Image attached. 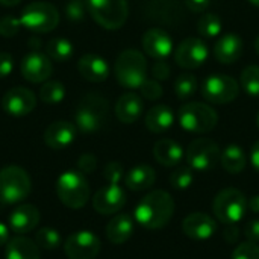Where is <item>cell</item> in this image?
I'll list each match as a JSON object with an SVG mask.
<instances>
[{
  "instance_id": "6",
  "label": "cell",
  "mask_w": 259,
  "mask_h": 259,
  "mask_svg": "<svg viewBox=\"0 0 259 259\" xmlns=\"http://www.w3.org/2000/svg\"><path fill=\"white\" fill-rule=\"evenodd\" d=\"M178 117L182 129L190 134L211 132L219 123V115L215 109L203 102H188L182 105Z\"/></svg>"
},
{
  "instance_id": "34",
  "label": "cell",
  "mask_w": 259,
  "mask_h": 259,
  "mask_svg": "<svg viewBox=\"0 0 259 259\" xmlns=\"http://www.w3.org/2000/svg\"><path fill=\"white\" fill-rule=\"evenodd\" d=\"M240 83L246 94L250 97H259V65H249L243 70Z\"/></svg>"
},
{
  "instance_id": "30",
  "label": "cell",
  "mask_w": 259,
  "mask_h": 259,
  "mask_svg": "<svg viewBox=\"0 0 259 259\" xmlns=\"http://www.w3.org/2000/svg\"><path fill=\"white\" fill-rule=\"evenodd\" d=\"M73 44L71 41H68L67 38L62 36H55L52 39H49L47 46H46V55L56 62H67L71 59L73 56Z\"/></svg>"
},
{
  "instance_id": "4",
  "label": "cell",
  "mask_w": 259,
  "mask_h": 259,
  "mask_svg": "<svg viewBox=\"0 0 259 259\" xmlns=\"http://www.w3.org/2000/svg\"><path fill=\"white\" fill-rule=\"evenodd\" d=\"M30 191L32 181L24 168L18 165H8L0 170V203H20L30 194Z\"/></svg>"
},
{
  "instance_id": "53",
  "label": "cell",
  "mask_w": 259,
  "mask_h": 259,
  "mask_svg": "<svg viewBox=\"0 0 259 259\" xmlns=\"http://www.w3.org/2000/svg\"><path fill=\"white\" fill-rule=\"evenodd\" d=\"M249 2H250L252 5H255V6H258L259 8V0H249Z\"/></svg>"
},
{
  "instance_id": "19",
  "label": "cell",
  "mask_w": 259,
  "mask_h": 259,
  "mask_svg": "<svg viewBox=\"0 0 259 259\" xmlns=\"http://www.w3.org/2000/svg\"><path fill=\"white\" fill-rule=\"evenodd\" d=\"M39 211L36 206L30 203H23L17 206L8 217V226L12 232L18 235H24L32 232L39 223Z\"/></svg>"
},
{
  "instance_id": "28",
  "label": "cell",
  "mask_w": 259,
  "mask_h": 259,
  "mask_svg": "<svg viewBox=\"0 0 259 259\" xmlns=\"http://www.w3.org/2000/svg\"><path fill=\"white\" fill-rule=\"evenodd\" d=\"M156 181V173L150 165L140 164L131 168L124 178V184L131 191H144L149 190Z\"/></svg>"
},
{
  "instance_id": "14",
  "label": "cell",
  "mask_w": 259,
  "mask_h": 259,
  "mask_svg": "<svg viewBox=\"0 0 259 259\" xmlns=\"http://www.w3.org/2000/svg\"><path fill=\"white\" fill-rule=\"evenodd\" d=\"M36 106L35 94L26 87H14L2 97V109L12 117H24Z\"/></svg>"
},
{
  "instance_id": "15",
  "label": "cell",
  "mask_w": 259,
  "mask_h": 259,
  "mask_svg": "<svg viewBox=\"0 0 259 259\" xmlns=\"http://www.w3.org/2000/svg\"><path fill=\"white\" fill-rule=\"evenodd\" d=\"M21 76L30 83H44L53 73V65L50 58L46 53L38 50L29 52L20 65Z\"/></svg>"
},
{
  "instance_id": "25",
  "label": "cell",
  "mask_w": 259,
  "mask_h": 259,
  "mask_svg": "<svg viewBox=\"0 0 259 259\" xmlns=\"http://www.w3.org/2000/svg\"><path fill=\"white\" fill-rule=\"evenodd\" d=\"M153 156H155V159L161 165H164V167H175V165H178L182 161L184 149L181 147L179 143H176L173 140H168V138H164V140H159L155 144Z\"/></svg>"
},
{
  "instance_id": "23",
  "label": "cell",
  "mask_w": 259,
  "mask_h": 259,
  "mask_svg": "<svg viewBox=\"0 0 259 259\" xmlns=\"http://www.w3.org/2000/svg\"><path fill=\"white\" fill-rule=\"evenodd\" d=\"M143 114V100L135 93H126L115 103V115L124 124L135 123Z\"/></svg>"
},
{
  "instance_id": "43",
  "label": "cell",
  "mask_w": 259,
  "mask_h": 259,
  "mask_svg": "<svg viewBox=\"0 0 259 259\" xmlns=\"http://www.w3.org/2000/svg\"><path fill=\"white\" fill-rule=\"evenodd\" d=\"M96 167H97V159H96V156L91 155V153L82 155V156L79 158V161H77V168H79V171L83 173V175L93 173V171L96 170Z\"/></svg>"
},
{
  "instance_id": "37",
  "label": "cell",
  "mask_w": 259,
  "mask_h": 259,
  "mask_svg": "<svg viewBox=\"0 0 259 259\" xmlns=\"http://www.w3.org/2000/svg\"><path fill=\"white\" fill-rule=\"evenodd\" d=\"M193 184V173H191V168L190 167H182V168H178L171 173L170 176V185L179 191H184V190H188Z\"/></svg>"
},
{
  "instance_id": "2",
  "label": "cell",
  "mask_w": 259,
  "mask_h": 259,
  "mask_svg": "<svg viewBox=\"0 0 259 259\" xmlns=\"http://www.w3.org/2000/svg\"><path fill=\"white\" fill-rule=\"evenodd\" d=\"M109 117V103L100 94L91 93L85 96L74 114V123L79 132L94 134L100 131Z\"/></svg>"
},
{
  "instance_id": "33",
  "label": "cell",
  "mask_w": 259,
  "mask_h": 259,
  "mask_svg": "<svg viewBox=\"0 0 259 259\" xmlns=\"http://www.w3.org/2000/svg\"><path fill=\"white\" fill-rule=\"evenodd\" d=\"M65 97V88H64V83L62 82H58V80H47L41 85L39 88V99L44 102V103H50V105H55V103H59L62 102Z\"/></svg>"
},
{
  "instance_id": "47",
  "label": "cell",
  "mask_w": 259,
  "mask_h": 259,
  "mask_svg": "<svg viewBox=\"0 0 259 259\" xmlns=\"http://www.w3.org/2000/svg\"><path fill=\"white\" fill-rule=\"evenodd\" d=\"M223 235H225V240L232 244L238 240V228L235 225H226Z\"/></svg>"
},
{
  "instance_id": "50",
  "label": "cell",
  "mask_w": 259,
  "mask_h": 259,
  "mask_svg": "<svg viewBox=\"0 0 259 259\" xmlns=\"http://www.w3.org/2000/svg\"><path fill=\"white\" fill-rule=\"evenodd\" d=\"M247 208L255 212V214H259V196H253L252 199H249L247 202Z\"/></svg>"
},
{
  "instance_id": "7",
  "label": "cell",
  "mask_w": 259,
  "mask_h": 259,
  "mask_svg": "<svg viewBox=\"0 0 259 259\" xmlns=\"http://www.w3.org/2000/svg\"><path fill=\"white\" fill-rule=\"evenodd\" d=\"M88 14L103 29L117 30L129 17L127 0H87Z\"/></svg>"
},
{
  "instance_id": "46",
  "label": "cell",
  "mask_w": 259,
  "mask_h": 259,
  "mask_svg": "<svg viewBox=\"0 0 259 259\" xmlns=\"http://www.w3.org/2000/svg\"><path fill=\"white\" fill-rule=\"evenodd\" d=\"M185 5L191 12L199 14V12H205L209 8L211 0H185Z\"/></svg>"
},
{
  "instance_id": "8",
  "label": "cell",
  "mask_w": 259,
  "mask_h": 259,
  "mask_svg": "<svg viewBox=\"0 0 259 259\" xmlns=\"http://www.w3.org/2000/svg\"><path fill=\"white\" fill-rule=\"evenodd\" d=\"M20 23L35 33H47L59 24V12L49 2H32L24 6Z\"/></svg>"
},
{
  "instance_id": "36",
  "label": "cell",
  "mask_w": 259,
  "mask_h": 259,
  "mask_svg": "<svg viewBox=\"0 0 259 259\" xmlns=\"http://www.w3.org/2000/svg\"><path fill=\"white\" fill-rule=\"evenodd\" d=\"M88 14L87 0H68L65 5V15L73 23H80L85 20Z\"/></svg>"
},
{
  "instance_id": "20",
  "label": "cell",
  "mask_w": 259,
  "mask_h": 259,
  "mask_svg": "<svg viewBox=\"0 0 259 259\" xmlns=\"http://www.w3.org/2000/svg\"><path fill=\"white\" fill-rule=\"evenodd\" d=\"M215 229H217V225L214 219H211V215L203 214V212H193L188 217H185L182 222L184 234L188 238L197 240V241L209 240L215 234Z\"/></svg>"
},
{
  "instance_id": "32",
  "label": "cell",
  "mask_w": 259,
  "mask_h": 259,
  "mask_svg": "<svg viewBox=\"0 0 259 259\" xmlns=\"http://www.w3.org/2000/svg\"><path fill=\"white\" fill-rule=\"evenodd\" d=\"M223 23L217 14L205 12L197 21V32L202 38H215L222 33Z\"/></svg>"
},
{
  "instance_id": "17",
  "label": "cell",
  "mask_w": 259,
  "mask_h": 259,
  "mask_svg": "<svg viewBox=\"0 0 259 259\" xmlns=\"http://www.w3.org/2000/svg\"><path fill=\"white\" fill-rule=\"evenodd\" d=\"M173 39L161 27L149 29L143 35V49L153 59H167L173 53Z\"/></svg>"
},
{
  "instance_id": "24",
  "label": "cell",
  "mask_w": 259,
  "mask_h": 259,
  "mask_svg": "<svg viewBox=\"0 0 259 259\" xmlns=\"http://www.w3.org/2000/svg\"><path fill=\"white\" fill-rule=\"evenodd\" d=\"M144 123L152 134H162L173 126L175 112L167 105H156L147 111Z\"/></svg>"
},
{
  "instance_id": "51",
  "label": "cell",
  "mask_w": 259,
  "mask_h": 259,
  "mask_svg": "<svg viewBox=\"0 0 259 259\" xmlns=\"http://www.w3.org/2000/svg\"><path fill=\"white\" fill-rule=\"evenodd\" d=\"M21 0H0V5L5 8H11V6H17Z\"/></svg>"
},
{
  "instance_id": "41",
  "label": "cell",
  "mask_w": 259,
  "mask_h": 259,
  "mask_svg": "<svg viewBox=\"0 0 259 259\" xmlns=\"http://www.w3.org/2000/svg\"><path fill=\"white\" fill-rule=\"evenodd\" d=\"M123 175L124 170L120 162H109L103 170V176L109 184H118L123 179Z\"/></svg>"
},
{
  "instance_id": "40",
  "label": "cell",
  "mask_w": 259,
  "mask_h": 259,
  "mask_svg": "<svg viewBox=\"0 0 259 259\" xmlns=\"http://www.w3.org/2000/svg\"><path fill=\"white\" fill-rule=\"evenodd\" d=\"M232 259H259V246L256 243H241L232 253Z\"/></svg>"
},
{
  "instance_id": "13",
  "label": "cell",
  "mask_w": 259,
  "mask_h": 259,
  "mask_svg": "<svg viewBox=\"0 0 259 259\" xmlns=\"http://www.w3.org/2000/svg\"><path fill=\"white\" fill-rule=\"evenodd\" d=\"M100 249L99 237L90 231L74 232L64 243V252L68 259H94Z\"/></svg>"
},
{
  "instance_id": "3",
  "label": "cell",
  "mask_w": 259,
  "mask_h": 259,
  "mask_svg": "<svg viewBox=\"0 0 259 259\" xmlns=\"http://www.w3.org/2000/svg\"><path fill=\"white\" fill-rule=\"evenodd\" d=\"M114 74L121 87L129 90H140L143 82L147 79L146 56L135 49L121 52L114 65Z\"/></svg>"
},
{
  "instance_id": "21",
  "label": "cell",
  "mask_w": 259,
  "mask_h": 259,
  "mask_svg": "<svg viewBox=\"0 0 259 259\" xmlns=\"http://www.w3.org/2000/svg\"><path fill=\"white\" fill-rule=\"evenodd\" d=\"M77 71L83 79L93 83H99L108 79L109 76V64L106 62L105 58L94 55V53H87L80 56L77 61Z\"/></svg>"
},
{
  "instance_id": "26",
  "label": "cell",
  "mask_w": 259,
  "mask_h": 259,
  "mask_svg": "<svg viewBox=\"0 0 259 259\" xmlns=\"http://www.w3.org/2000/svg\"><path fill=\"white\" fill-rule=\"evenodd\" d=\"M134 234V220L129 214L115 215L106 226V238L112 244L126 243Z\"/></svg>"
},
{
  "instance_id": "11",
  "label": "cell",
  "mask_w": 259,
  "mask_h": 259,
  "mask_svg": "<svg viewBox=\"0 0 259 259\" xmlns=\"http://www.w3.org/2000/svg\"><path fill=\"white\" fill-rule=\"evenodd\" d=\"M220 147L209 138L194 140L187 149V164L191 170L209 171L220 159Z\"/></svg>"
},
{
  "instance_id": "42",
  "label": "cell",
  "mask_w": 259,
  "mask_h": 259,
  "mask_svg": "<svg viewBox=\"0 0 259 259\" xmlns=\"http://www.w3.org/2000/svg\"><path fill=\"white\" fill-rule=\"evenodd\" d=\"M152 76L156 80H165L170 77V65L165 59H155L152 65Z\"/></svg>"
},
{
  "instance_id": "48",
  "label": "cell",
  "mask_w": 259,
  "mask_h": 259,
  "mask_svg": "<svg viewBox=\"0 0 259 259\" xmlns=\"http://www.w3.org/2000/svg\"><path fill=\"white\" fill-rule=\"evenodd\" d=\"M250 162L253 165V168L259 173V141H256L250 150Z\"/></svg>"
},
{
  "instance_id": "22",
  "label": "cell",
  "mask_w": 259,
  "mask_h": 259,
  "mask_svg": "<svg viewBox=\"0 0 259 259\" xmlns=\"http://www.w3.org/2000/svg\"><path fill=\"white\" fill-rule=\"evenodd\" d=\"M243 39L237 33H225L214 46V56L220 64H234L243 55Z\"/></svg>"
},
{
  "instance_id": "39",
  "label": "cell",
  "mask_w": 259,
  "mask_h": 259,
  "mask_svg": "<svg viewBox=\"0 0 259 259\" xmlns=\"http://www.w3.org/2000/svg\"><path fill=\"white\" fill-rule=\"evenodd\" d=\"M21 23L20 18H15L12 15H6L0 18V35L5 38H12L20 32Z\"/></svg>"
},
{
  "instance_id": "18",
  "label": "cell",
  "mask_w": 259,
  "mask_h": 259,
  "mask_svg": "<svg viewBox=\"0 0 259 259\" xmlns=\"http://www.w3.org/2000/svg\"><path fill=\"white\" fill-rule=\"evenodd\" d=\"M76 134H77L76 124L67 120H58L50 123L44 131V143L47 147L53 150H62L67 149L74 141Z\"/></svg>"
},
{
  "instance_id": "44",
  "label": "cell",
  "mask_w": 259,
  "mask_h": 259,
  "mask_svg": "<svg viewBox=\"0 0 259 259\" xmlns=\"http://www.w3.org/2000/svg\"><path fill=\"white\" fill-rule=\"evenodd\" d=\"M12 70H14V58L6 52H0V79L9 76Z\"/></svg>"
},
{
  "instance_id": "29",
  "label": "cell",
  "mask_w": 259,
  "mask_h": 259,
  "mask_svg": "<svg viewBox=\"0 0 259 259\" xmlns=\"http://www.w3.org/2000/svg\"><path fill=\"white\" fill-rule=\"evenodd\" d=\"M220 162L223 165V168L231 173V175H238L246 168L247 164V158L244 150L238 146V144H229L222 156H220Z\"/></svg>"
},
{
  "instance_id": "16",
  "label": "cell",
  "mask_w": 259,
  "mask_h": 259,
  "mask_svg": "<svg viewBox=\"0 0 259 259\" xmlns=\"http://www.w3.org/2000/svg\"><path fill=\"white\" fill-rule=\"evenodd\" d=\"M126 205V194L118 184H109L100 188L93 197L94 209L102 215H111L118 212Z\"/></svg>"
},
{
  "instance_id": "12",
  "label": "cell",
  "mask_w": 259,
  "mask_h": 259,
  "mask_svg": "<svg viewBox=\"0 0 259 259\" xmlns=\"http://www.w3.org/2000/svg\"><path fill=\"white\" fill-rule=\"evenodd\" d=\"M209 56V49L203 39L197 36L185 38L175 50V61L184 70L199 68L206 62Z\"/></svg>"
},
{
  "instance_id": "27",
  "label": "cell",
  "mask_w": 259,
  "mask_h": 259,
  "mask_svg": "<svg viewBox=\"0 0 259 259\" xmlns=\"http://www.w3.org/2000/svg\"><path fill=\"white\" fill-rule=\"evenodd\" d=\"M5 259H39V247L26 237H14L6 243Z\"/></svg>"
},
{
  "instance_id": "35",
  "label": "cell",
  "mask_w": 259,
  "mask_h": 259,
  "mask_svg": "<svg viewBox=\"0 0 259 259\" xmlns=\"http://www.w3.org/2000/svg\"><path fill=\"white\" fill-rule=\"evenodd\" d=\"M35 243L39 249L52 252L61 246V234L53 228H41L35 235Z\"/></svg>"
},
{
  "instance_id": "31",
  "label": "cell",
  "mask_w": 259,
  "mask_h": 259,
  "mask_svg": "<svg viewBox=\"0 0 259 259\" xmlns=\"http://www.w3.org/2000/svg\"><path fill=\"white\" fill-rule=\"evenodd\" d=\"M199 88L197 77L193 73H181L173 85V91L179 100H188L191 99Z\"/></svg>"
},
{
  "instance_id": "54",
  "label": "cell",
  "mask_w": 259,
  "mask_h": 259,
  "mask_svg": "<svg viewBox=\"0 0 259 259\" xmlns=\"http://www.w3.org/2000/svg\"><path fill=\"white\" fill-rule=\"evenodd\" d=\"M256 123H258V127H259V112H258V117H256Z\"/></svg>"
},
{
  "instance_id": "49",
  "label": "cell",
  "mask_w": 259,
  "mask_h": 259,
  "mask_svg": "<svg viewBox=\"0 0 259 259\" xmlns=\"http://www.w3.org/2000/svg\"><path fill=\"white\" fill-rule=\"evenodd\" d=\"M9 241V226L0 222V246L6 244Z\"/></svg>"
},
{
  "instance_id": "9",
  "label": "cell",
  "mask_w": 259,
  "mask_h": 259,
  "mask_svg": "<svg viewBox=\"0 0 259 259\" xmlns=\"http://www.w3.org/2000/svg\"><path fill=\"white\" fill-rule=\"evenodd\" d=\"M214 214L223 225L240 223L247 211V199L235 188H226L220 191L214 200Z\"/></svg>"
},
{
  "instance_id": "52",
  "label": "cell",
  "mask_w": 259,
  "mask_h": 259,
  "mask_svg": "<svg viewBox=\"0 0 259 259\" xmlns=\"http://www.w3.org/2000/svg\"><path fill=\"white\" fill-rule=\"evenodd\" d=\"M255 50H256V53L259 55V35L258 38H256V41H255Z\"/></svg>"
},
{
  "instance_id": "1",
  "label": "cell",
  "mask_w": 259,
  "mask_h": 259,
  "mask_svg": "<svg viewBox=\"0 0 259 259\" xmlns=\"http://www.w3.org/2000/svg\"><path fill=\"white\" fill-rule=\"evenodd\" d=\"M175 212V202L167 191L155 190L144 196L135 208V220L146 229H161L168 225Z\"/></svg>"
},
{
  "instance_id": "38",
  "label": "cell",
  "mask_w": 259,
  "mask_h": 259,
  "mask_svg": "<svg viewBox=\"0 0 259 259\" xmlns=\"http://www.w3.org/2000/svg\"><path fill=\"white\" fill-rule=\"evenodd\" d=\"M140 91H141V96L147 100H158L162 97L164 94V90H162V85L159 83V80L156 79H146L143 82V85L140 87Z\"/></svg>"
},
{
  "instance_id": "10",
  "label": "cell",
  "mask_w": 259,
  "mask_h": 259,
  "mask_svg": "<svg viewBox=\"0 0 259 259\" xmlns=\"http://www.w3.org/2000/svg\"><path fill=\"white\" fill-rule=\"evenodd\" d=\"M202 97L212 105H226L234 102L240 94L238 82L228 74H211L202 83Z\"/></svg>"
},
{
  "instance_id": "45",
  "label": "cell",
  "mask_w": 259,
  "mask_h": 259,
  "mask_svg": "<svg viewBox=\"0 0 259 259\" xmlns=\"http://www.w3.org/2000/svg\"><path fill=\"white\" fill-rule=\"evenodd\" d=\"M244 235L247 237V241L258 243L259 241V220H252L246 225Z\"/></svg>"
},
{
  "instance_id": "5",
  "label": "cell",
  "mask_w": 259,
  "mask_h": 259,
  "mask_svg": "<svg viewBox=\"0 0 259 259\" xmlns=\"http://www.w3.org/2000/svg\"><path fill=\"white\" fill-rule=\"evenodd\" d=\"M56 194L62 205L71 209H79L85 206L90 199V184L83 173L68 170L58 178Z\"/></svg>"
}]
</instances>
